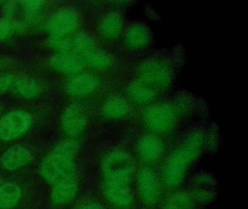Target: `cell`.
<instances>
[{
    "label": "cell",
    "instance_id": "6da1fadb",
    "mask_svg": "<svg viewBox=\"0 0 248 209\" xmlns=\"http://www.w3.org/2000/svg\"><path fill=\"white\" fill-rule=\"evenodd\" d=\"M103 193L117 209H127L134 201L133 181L136 175L134 159L126 149L117 147L108 150L101 162Z\"/></svg>",
    "mask_w": 248,
    "mask_h": 209
},
{
    "label": "cell",
    "instance_id": "7a4b0ae2",
    "mask_svg": "<svg viewBox=\"0 0 248 209\" xmlns=\"http://www.w3.org/2000/svg\"><path fill=\"white\" fill-rule=\"evenodd\" d=\"M205 132L192 129L165 160L162 168V183L169 190H176L184 183L190 168L200 158L206 145Z\"/></svg>",
    "mask_w": 248,
    "mask_h": 209
},
{
    "label": "cell",
    "instance_id": "3957f363",
    "mask_svg": "<svg viewBox=\"0 0 248 209\" xmlns=\"http://www.w3.org/2000/svg\"><path fill=\"white\" fill-rule=\"evenodd\" d=\"M181 113L176 103L170 100H158L143 108L142 123L149 134L162 137L173 133Z\"/></svg>",
    "mask_w": 248,
    "mask_h": 209
},
{
    "label": "cell",
    "instance_id": "277c9868",
    "mask_svg": "<svg viewBox=\"0 0 248 209\" xmlns=\"http://www.w3.org/2000/svg\"><path fill=\"white\" fill-rule=\"evenodd\" d=\"M174 78L172 65L162 58H147L138 65L136 78L158 93L164 92L170 87Z\"/></svg>",
    "mask_w": 248,
    "mask_h": 209
},
{
    "label": "cell",
    "instance_id": "5b68a950",
    "mask_svg": "<svg viewBox=\"0 0 248 209\" xmlns=\"http://www.w3.org/2000/svg\"><path fill=\"white\" fill-rule=\"evenodd\" d=\"M75 158L52 151L40 163V174L51 184L76 176Z\"/></svg>",
    "mask_w": 248,
    "mask_h": 209
},
{
    "label": "cell",
    "instance_id": "8992f818",
    "mask_svg": "<svg viewBox=\"0 0 248 209\" xmlns=\"http://www.w3.org/2000/svg\"><path fill=\"white\" fill-rule=\"evenodd\" d=\"M138 193L145 205L153 207L160 202L163 193L162 181L151 167L143 166L136 174Z\"/></svg>",
    "mask_w": 248,
    "mask_h": 209
},
{
    "label": "cell",
    "instance_id": "52a82bcc",
    "mask_svg": "<svg viewBox=\"0 0 248 209\" xmlns=\"http://www.w3.org/2000/svg\"><path fill=\"white\" fill-rule=\"evenodd\" d=\"M136 153L145 166L151 167L162 162L166 153V147L162 137L148 133L139 138Z\"/></svg>",
    "mask_w": 248,
    "mask_h": 209
},
{
    "label": "cell",
    "instance_id": "ba28073f",
    "mask_svg": "<svg viewBox=\"0 0 248 209\" xmlns=\"http://www.w3.org/2000/svg\"><path fill=\"white\" fill-rule=\"evenodd\" d=\"M32 118L22 110L7 113L0 120V139L11 141L22 136L31 127Z\"/></svg>",
    "mask_w": 248,
    "mask_h": 209
},
{
    "label": "cell",
    "instance_id": "9c48e42d",
    "mask_svg": "<svg viewBox=\"0 0 248 209\" xmlns=\"http://www.w3.org/2000/svg\"><path fill=\"white\" fill-rule=\"evenodd\" d=\"M123 38L127 49L137 51L144 49L151 45L153 34L146 23L133 21L126 24Z\"/></svg>",
    "mask_w": 248,
    "mask_h": 209
},
{
    "label": "cell",
    "instance_id": "30bf717a",
    "mask_svg": "<svg viewBox=\"0 0 248 209\" xmlns=\"http://www.w3.org/2000/svg\"><path fill=\"white\" fill-rule=\"evenodd\" d=\"M125 27L124 15L117 10H110L100 20L98 33L103 40L112 43L123 37Z\"/></svg>",
    "mask_w": 248,
    "mask_h": 209
},
{
    "label": "cell",
    "instance_id": "8fae6325",
    "mask_svg": "<svg viewBox=\"0 0 248 209\" xmlns=\"http://www.w3.org/2000/svg\"><path fill=\"white\" fill-rule=\"evenodd\" d=\"M79 24L78 12L68 7L56 12L49 20L47 27L51 36H65L75 31Z\"/></svg>",
    "mask_w": 248,
    "mask_h": 209
},
{
    "label": "cell",
    "instance_id": "7c38bea8",
    "mask_svg": "<svg viewBox=\"0 0 248 209\" xmlns=\"http://www.w3.org/2000/svg\"><path fill=\"white\" fill-rule=\"evenodd\" d=\"M88 123V114L85 107L79 103H73L66 107L62 118L63 132L69 136L80 134Z\"/></svg>",
    "mask_w": 248,
    "mask_h": 209
},
{
    "label": "cell",
    "instance_id": "4fadbf2b",
    "mask_svg": "<svg viewBox=\"0 0 248 209\" xmlns=\"http://www.w3.org/2000/svg\"><path fill=\"white\" fill-rule=\"evenodd\" d=\"M189 193L195 203L208 204L217 194V182L211 174L200 173L193 178Z\"/></svg>",
    "mask_w": 248,
    "mask_h": 209
},
{
    "label": "cell",
    "instance_id": "5bb4252c",
    "mask_svg": "<svg viewBox=\"0 0 248 209\" xmlns=\"http://www.w3.org/2000/svg\"><path fill=\"white\" fill-rule=\"evenodd\" d=\"M159 97V93L137 79L131 81L126 89V98L130 104L137 107H149L157 102Z\"/></svg>",
    "mask_w": 248,
    "mask_h": 209
},
{
    "label": "cell",
    "instance_id": "9a60e30c",
    "mask_svg": "<svg viewBox=\"0 0 248 209\" xmlns=\"http://www.w3.org/2000/svg\"><path fill=\"white\" fill-rule=\"evenodd\" d=\"M131 104L124 96L113 94L107 97L101 107V114L109 120H121L129 116Z\"/></svg>",
    "mask_w": 248,
    "mask_h": 209
},
{
    "label": "cell",
    "instance_id": "2e32d148",
    "mask_svg": "<svg viewBox=\"0 0 248 209\" xmlns=\"http://www.w3.org/2000/svg\"><path fill=\"white\" fill-rule=\"evenodd\" d=\"M32 158L31 151L24 145H17L7 149L0 158V164L5 169L15 171L29 164Z\"/></svg>",
    "mask_w": 248,
    "mask_h": 209
},
{
    "label": "cell",
    "instance_id": "e0dca14e",
    "mask_svg": "<svg viewBox=\"0 0 248 209\" xmlns=\"http://www.w3.org/2000/svg\"><path fill=\"white\" fill-rule=\"evenodd\" d=\"M100 81L91 74H78L71 78L66 84V91L73 96H86L96 91Z\"/></svg>",
    "mask_w": 248,
    "mask_h": 209
},
{
    "label": "cell",
    "instance_id": "ac0fdd59",
    "mask_svg": "<svg viewBox=\"0 0 248 209\" xmlns=\"http://www.w3.org/2000/svg\"><path fill=\"white\" fill-rule=\"evenodd\" d=\"M49 64L55 71L68 74H79L85 65L80 57L71 53L56 54L50 58Z\"/></svg>",
    "mask_w": 248,
    "mask_h": 209
},
{
    "label": "cell",
    "instance_id": "d6986e66",
    "mask_svg": "<svg viewBox=\"0 0 248 209\" xmlns=\"http://www.w3.org/2000/svg\"><path fill=\"white\" fill-rule=\"evenodd\" d=\"M78 190L76 176L62 180L54 184L51 192V200L55 205L62 206L72 201Z\"/></svg>",
    "mask_w": 248,
    "mask_h": 209
},
{
    "label": "cell",
    "instance_id": "ffe728a7",
    "mask_svg": "<svg viewBox=\"0 0 248 209\" xmlns=\"http://www.w3.org/2000/svg\"><path fill=\"white\" fill-rule=\"evenodd\" d=\"M81 58L85 65L96 71H108L115 64V59L111 53L98 47Z\"/></svg>",
    "mask_w": 248,
    "mask_h": 209
},
{
    "label": "cell",
    "instance_id": "44dd1931",
    "mask_svg": "<svg viewBox=\"0 0 248 209\" xmlns=\"http://www.w3.org/2000/svg\"><path fill=\"white\" fill-rule=\"evenodd\" d=\"M22 195V190L16 183L0 184V209H8L18 204Z\"/></svg>",
    "mask_w": 248,
    "mask_h": 209
},
{
    "label": "cell",
    "instance_id": "7402d4cb",
    "mask_svg": "<svg viewBox=\"0 0 248 209\" xmlns=\"http://www.w3.org/2000/svg\"><path fill=\"white\" fill-rule=\"evenodd\" d=\"M195 203L188 192L177 191L165 200L162 209H194Z\"/></svg>",
    "mask_w": 248,
    "mask_h": 209
},
{
    "label": "cell",
    "instance_id": "603a6c76",
    "mask_svg": "<svg viewBox=\"0 0 248 209\" xmlns=\"http://www.w3.org/2000/svg\"><path fill=\"white\" fill-rule=\"evenodd\" d=\"M13 84L16 93L23 98L34 99L40 94V86L32 78L20 77Z\"/></svg>",
    "mask_w": 248,
    "mask_h": 209
},
{
    "label": "cell",
    "instance_id": "cb8c5ba5",
    "mask_svg": "<svg viewBox=\"0 0 248 209\" xmlns=\"http://www.w3.org/2000/svg\"><path fill=\"white\" fill-rule=\"evenodd\" d=\"M72 49L78 56L83 57L97 47L95 38L91 33L83 32L78 33L72 40Z\"/></svg>",
    "mask_w": 248,
    "mask_h": 209
},
{
    "label": "cell",
    "instance_id": "d4e9b609",
    "mask_svg": "<svg viewBox=\"0 0 248 209\" xmlns=\"http://www.w3.org/2000/svg\"><path fill=\"white\" fill-rule=\"evenodd\" d=\"M47 42L50 47L59 53H69L72 49V40L65 36H51Z\"/></svg>",
    "mask_w": 248,
    "mask_h": 209
},
{
    "label": "cell",
    "instance_id": "484cf974",
    "mask_svg": "<svg viewBox=\"0 0 248 209\" xmlns=\"http://www.w3.org/2000/svg\"><path fill=\"white\" fill-rule=\"evenodd\" d=\"M53 151L75 158L78 152V145L75 141L65 139L59 142L53 148Z\"/></svg>",
    "mask_w": 248,
    "mask_h": 209
},
{
    "label": "cell",
    "instance_id": "4316f807",
    "mask_svg": "<svg viewBox=\"0 0 248 209\" xmlns=\"http://www.w3.org/2000/svg\"><path fill=\"white\" fill-rule=\"evenodd\" d=\"M18 28V23L11 19H0V41L8 39Z\"/></svg>",
    "mask_w": 248,
    "mask_h": 209
},
{
    "label": "cell",
    "instance_id": "83f0119b",
    "mask_svg": "<svg viewBox=\"0 0 248 209\" xmlns=\"http://www.w3.org/2000/svg\"><path fill=\"white\" fill-rule=\"evenodd\" d=\"M43 1L29 0V1H20L23 11L28 17H32L37 15L41 10L43 6Z\"/></svg>",
    "mask_w": 248,
    "mask_h": 209
},
{
    "label": "cell",
    "instance_id": "f1b7e54d",
    "mask_svg": "<svg viewBox=\"0 0 248 209\" xmlns=\"http://www.w3.org/2000/svg\"><path fill=\"white\" fill-rule=\"evenodd\" d=\"M14 84V80L10 75H0V93L4 92Z\"/></svg>",
    "mask_w": 248,
    "mask_h": 209
},
{
    "label": "cell",
    "instance_id": "f546056e",
    "mask_svg": "<svg viewBox=\"0 0 248 209\" xmlns=\"http://www.w3.org/2000/svg\"><path fill=\"white\" fill-rule=\"evenodd\" d=\"M78 209H104V208L100 202L96 200H89L82 203Z\"/></svg>",
    "mask_w": 248,
    "mask_h": 209
}]
</instances>
